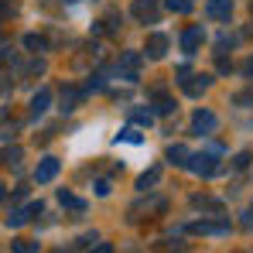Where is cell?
Returning <instances> with one entry per match:
<instances>
[{"label": "cell", "instance_id": "obj_1", "mask_svg": "<svg viewBox=\"0 0 253 253\" xmlns=\"http://www.w3.org/2000/svg\"><path fill=\"white\" fill-rule=\"evenodd\" d=\"M140 65H144V55L140 51H124L117 72H120V79H126V83H137L140 79Z\"/></svg>", "mask_w": 253, "mask_h": 253}, {"label": "cell", "instance_id": "obj_2", "mask_svg": "<svg viewBox=\"0 0 253 253\" xmlns=\"http://www.w3.org/2000/svg\"><path fill=\"white\" fill-rule=\"evenodd\" d=\"M215 158H219V151H206V154H188V161H185V168L192 171V174H215Z\"/></svg>", "mask_w": 253, "mask_h": 253}, {"label": "cell", "instance_id": "obj_3", "mask_svg": "<svg viewBox=\"0 0 253 253\" xmlns=\"http://www.w3.org/2000/svg\"><path fill=\"white\" fill-rule=\"evenodd\" d=\"M178 83L185 85V92H188V96H202V92L212 85V76H181Z\"/></svg>", "mask_w": 253, "mask_h": 253}, {"label": "cell", "instance_id": "obj_4", "mask_svg": "<svg viewBox=\"0 0 253 253\" xmlns=\"http://www.w3.org/2000/svg\"><path fill=\"white\" fill-rule=\"evenodd\" d=\"M58 168H62L58 158H44L42 165H38V171H35V181H38V185H48V181L58 174Z\"/></svg>", "mask_w": 253, "mask_h": 253}, {"label": "cell", "instance_id": "obj_5", "mask_svg": "<svg viewBox=\"0 0 253 253\" xmlns=\"http://www.w3.org/2000/svg\"><path fill=\"white\" fill-rule=\"evenodd\" d=\"M215 124H219V120H215V113H209V110H199V113L192 117V130H195V133H209V130H215Z\"/></svg>", "mask_w": 253, "mask_h": 253}, {"label": "cell", "instance_id": "obj_6", "mask_svg": "<svg viewBox=\"0 0 253 253\" xmlns=\"http://www.w3.org/2000/svg\"><path fill=\"white\" fill-rule=\"evenodd\" d=\"M229 10H233V0H209L206 3V14H209L212 21H226Z\"/></svg>", "mask_w": 253, "mask_h": 253}, {"label": "cell", "instance_id": "obj_7", "mask_svg": "<svg viewBox=\"0 0 253 253\" xmlns=\"http://www.w3.org/2000/svg\"><path fill=\"white\" fill-rule=\"evenodd\" d=\"M83 96H85V89H76V85L62 89V110H65V113H72V110L83 103Z\"/></svg>", "mask_w": 253, "mask_h": 253}, {"label": "cell", "instance_id": "obj_8", "mask_svg": "<svg viewBox=\"0 0 253 253\" xmlns=\"http://www.w3.org/2000/svg\"><path fill=\"white\" fill-rule=\"evenodd\" d=\"M199 44H202V28H188V31L181 35V48H185V55H195Z\"/></svg>", "mask_w": 253, "mask_h": 253}, {"label": "cell", "instance_id": "obj_9", "mask_svg": "<svg viewBox=\"0 0 253 253\" xmlns=\"http://www.w3.org/2000/svg\"><path fill=\"white\" fill-rule=\"evenodd\" d=\"M192 233L215 236V233H229V222H192Z\"/></svg>", "mask_w": 253, "mask_h": 253}, {"label": "cell", "instance_id": "obj_10", "mask_svg": "<svg viewBox=\"0 0 253 253\" xmlns=\"http://www.w3.org/2000/svg\"><path fill=\"white\" fill-rule=\"evenodd\" d=\"M165 51H168V35H151L147 38V55L151 58H161Z\"/></svg>", "mask_w": 253, "mask_h": 253}, {"label": "cell", "instance_id": "obj_11", "mask_svg": "<svg viewBox=\"0 0 253 253\" xmlns=\"http://www.w3.org/2000/svg\"><path fill=\"white\" fill-rule=\"evenodd\" d=\"M48 103H51V92L48 89H38L35 99H31V117H42L44 110H48Z\"/></svg>", "mask_w": 253, "mask_h": 253}, {"label": "cell", "instance_id": "obj_12", "mask_svg": "<svg viewBox=\"0 0 253 253\" xmlns=\"http://www.w3.org/2000/svg\"><path fill=\"white\" fill-rule=\"evenodd\" d=\"M154 10H158V0H137V3H133V17H137V21L154 17Z\"/></svg>", "mask_w": 253, "mask_h": 253}, {"label": "cell", "instance_id": "obj_13", "mask_svg": "<svg viewBox=\"0 0 253 253\" xmlns=\"http://www.w3.org/2000/svg\"><path fill=\"white\" fill-rule=\"evenodd\" d=\"M188 154H192V151H188V147H181V144L168 147V161H171V165H185V161H188Z\"/></svg>", "mask_w": 253, "mask_h": 253}, {"label": "cell", "instance_id": "obj_14", "mask_svg": "<svg viewBox=\"0 0 253 253\" xmlns=\"http://www.w3.org/2000/svg\"><path fill=\"white\" fill-rule=\"evenodd\" d=\"M154 110H158V113H171V110H174V99L165 96V92H154Z\"/></svg>", "mask_w": 253, "mask_h": 253}, {"label": "cell", "instance_id": "obj_15", "mask_svg": "<svg viewBox=\"0 0 253 253\" xmlns=\"http://www.w3.org/2000/svg\"><path fill=\"white\" fill-rule=\"evenodd\" d=\"M0 161L17 168V165H21V147H7V151H0Z\"/></svg>", "mask_w": 253, "mask_h": 253}, {"label": "cell", "instance_id": "obj_16", "mask_svg": "<svg viewBox=\"0 0 253 253\" xmlns=\"http://www.w3.org/2000/svg\"><path fill=\"white\" fill-rule=\"evenodd\" d=\"M58 202L69 206V209H85V202H83V199H76L72 192H58Z\"/></svg>", "mask_w": 253, "mask_h": 253}, {"label": "cell", "instance_id": "obj_17", "mask_svg": "<svg viewBox=\"0 0 253 253\" xmlns=\"http://www.w3.org/2000/svg\"><path fill=\"white\" fill-rule=\"evenodd\" d=\"M158 178H161V171H158V168H154V171H147V174H140V181H137V188H140V192H147V188H151V185H154Z\"/></svg>", "mask_w": 253, "mask_h": 253}, {"label": "cell", "instance_id": "obj_18", "mask_svg": "<svg viewBox=\"0 0 253 253\" xmlns=\"http://www.w3.org/2000/svg\"><path fill=\"white\" fill-rule=\"evenodd\" d=\"M31 215H28V209H14L10 215H7V226H24Z\"/></svg>", "mask_w": 253, "mask_h": 253}, {"label": "cell", "instance_id": "obj_19", "mask_svg": "<svg viewBox=\"0 0 253 253\" xmlns=\"http://www.w3.org/2000/svg\"><path fill=\"white\" fill-rule=\"evenodd\" d=\"M195 206L206 209V212H222V202H215V199H202V195L195 199Z\"/></svg>", "mask_w": 253, "mask_h": 253}, {"label": "cell", "instance_id": "obj_20", "mask_svg": "<svg viewBox=\"0 0 253 253\" xmlns=\"http://www.w3.org/2000/svg\"><path fill=\"white\" fill-rule=\"evenodd\" d=\"M14 253H38V243H31V240H17V243H14Z\"/></svg>", "mask_w": 253, "mask_h": 253}, {"label": "cell", "instance_id": "obj_21", "mask_svg": "<svg viewBox=\"0 0 253 253\" xmlns=\"http://www.w3.org/2000/svg\"><path fill=\"white\" fill-rule=\"evenodd\" d=\"M24 44H28L31 51H44V38H38V35H28V38H24Z\"/></svg>", "mask_w": 253, "mask_h": 253}, {"label": "cell", "instance_id": "obj_22", "mask_svg": "<svg viewBox=\"0 0 253 253\" xmlns=\"http://www.w3.org/2000/svg\"><path fill=\"white\" fill-rule=\"evenodd\" d=\"M188 0H168V10H174V14H188Z\"/></svg>", "mask_w": 253, "mask_h": 253}, {"label": "cell", "instance_id": "obj_23", "mask_svg": "<svg viewBox=\"0 0 253 253\" xmlns=\"http://www.w3.org/2000/svg\"><path fill=\"white\" fill-rule=\"evenodd\" d=\"M151 113H144V110H133V124H140V126H151Z\"/></svg>", "mask_w": 253, "mask_h": 253}, {"label": "cell", "instance_id": "obj_24", "mask_svg": "<svg viewBox=\"0 0 253 253\" xmlns=\"http://www.w3.org/2000/svg\"><path fill=\"white\" fill-rule=\"evenodd\" d=\"M120 137H124V140H130V144H137V140H140V133H137L133 126H126V130L120 133Z\"/></svg>", "mask_w": 253, "mask_h": 253}, {"label": "cell", "instance_id": "obj_25", "mask_svg": "<svg viewBox=\"0 0 253 253\" xmlns=\"http://www.w3.org/2000/svg\"><path fill=\"white\" fill-rule=\"evenodd\" d=\"M96 195H110V181H106V178L96 181Z\"/></svg>", "mask_w": 253, "mask_h": 253}, {"label": "cell", "instance_id": "obj_26", "mask_svg": "<svg viewBox=\"0 0 253 253\" xmlns=\"http://www.w3.org/2000/svg\"><path fill=\"white\" fill-rule=\"evenodd\" d=\"M7 62H14V51L10 48H0V65H7Z\"/></svg>", "mask_w": 253, "mask_h": 253}, {"label": "cell", "instance_id": "obj_27", "mask_svg": "<svg viewBox=\"0 0 253 253\" xmlns=\"http://www.w3.org/2000/svg\"><path fill=\"white\" fill-rule=\"evenodd\" d=\"M243 226H247V229H253V206L247 209V215H243Z\"/></svg>", "mask_w": 253, "mask_h": 253}, {"label": "cell", "instance_id": "obj_28", "mask_svg": "<svg viewBox=\"0 0 253 253\" xmlns=\"http://www.w3.org/2000/svg\"><path fill=\"white\" fill-rule=\"evenodd\" d=\"M243 76H253V58H247V62H243Z\"/></svg>", "mask_w": 253, "mask_h": 253}, {"label": "cell", "instance_id": "obj_29", "mask_svg": "<svg viewBox=\"0 0 253 253\" xmlns=\"http://www.w3.org/2000/svg\"><path fill=\"white\" fill-rule=\"evenodd\" d=\"M92 253H113V247H110V243H99V247H96Z\"/></svg>", "mask_w": 253, "mask_h": 253}, {"label": "cell", "instance_id": "obj_30", "mask_svg": "<svg viewBox=\"0 0 253 253\" xmlns=\"http://www.w3.org/2000/svg\"><path fill=\"white\" fill-rule=\"evenodd\" d=\"M3 92H7V79L0 76V96H3Z\"/></svg>", "mask_w": 253, "mask_h": 253}, {"label": "cell", "instance_id": "obj_31", "mask_svg": "<svg viewBox=\"0 0 253 253\" xmlns=\"http://www.w3.org/2000/svg\"><path fill=\"white\" fill-rule=\"evenodd\" d=\"M3 117H7V110H0V124H3Z\"/></svg>", "mask_w": 253, "mask_h": 253}, {"label": "cell", "instance_id": "obj_32", "mask_svg": "<svg viewBox=\"0 0 253 253\" xmlns=\"http://www.w3.org/2000/svg\"><path fill=\"white\" fill-rule=\"evenodd\" d=\"M0 202H3V185H0Z\"/></svg>", "mask_w": 253, "mask_h": 253}]
</instances>
